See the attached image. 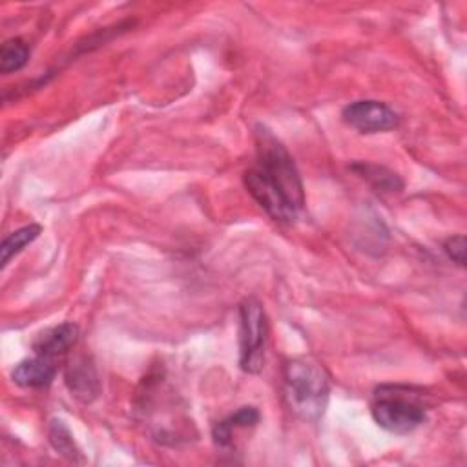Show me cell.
<instances>
[{
  "instance_id": "cell-1",
  "label": "cell",
  "mask_w": 467,
  "mask_h": 467,
  "mask_svg": "<svg viewBox=\"0 0 467 467\" xmlns=\"http://www.w3.org/2000/svg\"><path fill=\"white\" fill-rule=\"evenodd\" d=\"M255 161L244 171L248 193L274 221L294 223L305 208V190L290 153L266 128L255 131Z\"/></svg>"
},
{
  "instance_id": "cell-2",
  "label": "cell",
  "mask_w": 467,
  "mask_h": 467,
  "mask_svg": "<svg viewBox=\"0 0 467 467\" xmlns=\"http://www.w3.org/2000/svg\"><path fill=\"white\" fill-rule=\"evenodd\" d=\"M283 392L288 409L306 423H317L328 405L330 378L312 358L288 359L283 370Z\"/></svg>"
},
{
  "instance_id": "cell-3",
  "label": "cell",
  "mask_w": 467,
  "mask_h": 467,
  "mask_svg": "<svg viewBox=\"0 0 467 467\" xmlns=\"http://www.w3.org/2000/svg\"><path fill=\"white\" fill-rule=\"evenodd\" d=\"M370 414L378 427L394 434H409L425 421V407L416 398L400 392V387H379Z\"/></svg>"
},
{
  "instance_id": "cell-4",
  "label": "cell",
  "mask_w": 467,
  "mask_h": 467,
  "mask_svg": "<svg viewBox=\"0 0 467 467\" xmlns=\"http://www.w3.org/2000/svg\"><path fill=\"white\" fill-rule=\"evenodd\" d=\"M268 343V319L255 297L239 305V365L248 374L261 372Z\"/></svg>"
},
{
  "instance_id": "cell-5",
  "label": "cell",
  "mask_w": 467,
  "mask_h": 467,
  "mask_svg": "<svg viewBox=\"0 0 467 467\" xmlns=\"http://www.w3.org/2000/svg\"><path fill=\"white\" fill-rule=\"evenodd\" d=\"M345 124L359 133H379L398 126V113L379 100H356L343 108Z\"/></svg>"
},
{
  "instance_id": "cell-6",
  "label": "cell",
  "mask_w": 467,
  "mask_h": 467,
  "mask_svg": "<svg viewBox=\"0 0 467 467\" xmlns=\"http://www.w3.org/2000/svg\"><path fill=\"white\" fill-rule=\"evenodd\" d=\"M66 385L69 392L82 403H89L99 396L100 383L95 365L89 358L78 356L66 368Z\"/></svg>"
},
{
  "instance_id": "cell-7",
  "label": "cell",
  "mask_w": 467,
  "mask_h": 467,
  "mask_svg": "<svg viewBox=\"0 0 467 467\" xmlns=\"http://www.w3.org/2000/svg\"><path fill=\"white\" fill-rule=\"evenodd\" d=\"M57 376V363L53 358L35 354L33 358L22 359L11 372L13 381L24 389L47 387Z\"/></svg>"
},
{
  "instance_id": "cell-8",
  "label": "cell",
  "mask_w": 467,
  "mask_h": 467,
  "mask_svg": "<svg viewBox=\"0 0 467 467\" xmlns=\"http://www.w3.org/2000/svg\"><path fill=\"white\" fill-rule=\"evenodd\" d=\"M78 339V327L75 323H60L44 330L33 343L35 354L46 358H57L67 352Z\"/></svg>"
},
{
  "instance_id": "cell-9",
  "label": "cell",
  "mask_w": 467,
  "mask_h": 467,
  "mask_svg": "<svg viewBox=\"0 0 467 467\" xmlns=\"http://www.w3.org/2000/svg\"><path fill=\"white\" fill-rule=\"evenodd\" d=\"M259 421V410L255 407H241L228 418L217 421L212 429V438L215 445L226 447L232 441V434L235 429H246L254 427Z\"/></svg>"
},
{
  "instance_id": "cell-10",
  "label": "cell",
  "mask_w": 467,
  "mask_h": 467,
  "mask_svg": "<svg viewBox=\"0 0 467 467\" xmlns=\"http://www.w3.org/2000/svg\"><path fill=\"white\" fill-rule=\"evenodd\" d=\"M352 170L358 171V175H361L363 179H367L374 188L383 190V192H398L403 188L401 179L398 177V173L387 170L385 166H378V164H368V162H356L352 164Z\"/></svg>"
},
{
  "instance_id": "cell-11",
  "label": "cell",
  "mask_w": 467,
  "mask_h": 467,
  "mask_svg": "<svg viewBox=\"0 0 467 467\" xmlns=\"http://www.w3.org/2000/svg\"><path fill=\"white\" fill-rule=\"evenodd\" d=\"M42 232V226L40 224H27V226H22L15 232H11L4 241H2V246H0V261H2V268L9 263L11 257H15L16 254H20L27 244H31Z\"/></svg>"
},
{
  "instance_id": "cell-12",
  "label": "cell",
  "mask_w": 467,
  "mask_h": 467,
  "mask_svg": "<svg viewBox=\"0 0 467 467\" xmlns=\"http://www.w3.org/2000/svg\"><path fill=\"white\" fill-rule=\"evenodd\" d=\"M29 60V47L22 38H9L0 49V71L9 75L22 69Z\"/></svg>"
},
{
  "instance_id": "cell-13",
  "label": "cell",
  "mask_w": 467,
  "mask_h": 467,
  "mask_svg": "<svg viewBox=\"0 0 467 467\" xmlns=\"http://www.w3.org/2000/svg\"><path fill=\"white\" fill-rule=\"evenodd\" d=\"M49 443L53 445V449L57 452H60L67 460L82 462L80 451L75 445V440H73L69 429L64 425V421H60V420L51 421V425H49Z\"/></svg>"
},
{
  "instance_id": "cell-14",
  "label": "cell",
  "mask_w": 467,
  "mask_h": 467,
  "mask_svg": "<svg viewBox=\"0 0 467 467\" xmlns=\"http://www.w3.org/2000/svg\"><path fill=\"white\" fill-rule=\"evenodd\" d=\"M443 250L452 263H456L458 266L465 265V237L463 235H454V237L447 239L443 244Z\"/></svg>"
}]
</instances>
